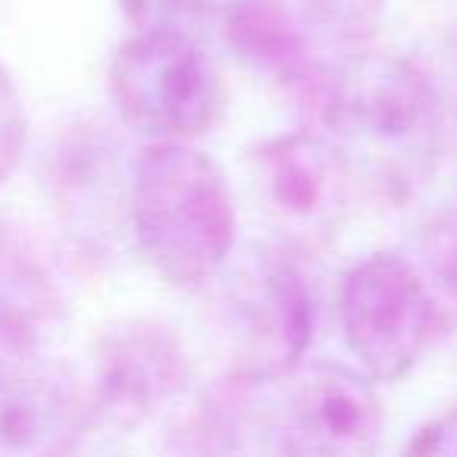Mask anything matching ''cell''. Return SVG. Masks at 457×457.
Returning <instances> with one entry per match:
<instances>
[{"label":"cell","mask_w":457,"mask_h":457,"mask_svg":"<svg viewBox=\"0 0 457 457\" xmlns=\"http://www.w3.org/2000/svg\"><path fill=\"white\" fill-rule=\"evenodd\" d=\"M326 141L351 182L404 201L432 176L442 145L438 97L426 72L398 54H345L320 91Z\"/></svg>","instance_id":"1"},{"label":"cell","mask_w":457,"mask_h":457,"mask_svg":"<svg viewBox=\"0 0 457 457\" xmlns=\"http://www.w3.org/2000/svg\"><path fill=\"white\" fill-rule=\"evenodd\" d=\"M129 216L138 251L176 288L213 279L236 248L226 172L191 141H154L132 172Z\"/></svg>","instance_id":"2"},{"label":"cell","mask_w":457,"mask_h":457,"mask_svg":"<svg viewBox=\"0 0 457 457\" xmlns=\"http://www.w3.org/2000/svg\"><path fill=\"white\" fill-rule=\"evenodd\" d=\"M120 116L154 141H195L220 122L226 85L195 35L135 32L110 63Z\"/></svg>","instance_id":"3"},{"label":"cell","mask_w":457,"mask_h":457,"mask_svg":"<svg viewBox=\"0 0 457 457\" xmlns=\"http://www.w3.org/2000/svg\"><path fill=\"white\" fill-rule=\"evenodd\" d=\"M338 323L370 382L404 379L442 338L423 276L395 251H376L345 273Z\"/></svg>","instance_id":"4"},{"label":"cell","mask_w":457,"mask_h":457,"mask_svg":"<svg viewBox=\"0 0 457 457\" xmlns=\"http://www.w3.org/2000/svg\"><path fill=\"white\" fill-rule=\"evenodd\" d=\"M226 326L245 382L286 379L313 342V292L304 273L276 251H254L226 292Z\"/></svg>","instance_id":"5"},{"label":"cell","mask_w":457,"mask_h":457,"mask_svg":"<svg viewBox=\"0 0 457 457\" xmlns=\"http://www.w3.org/2000/svg\"><path fill=\"white\" fill-rule=\"evenodd\" d=\"M188 382L191 361L176 332L157 320H126L97 338L85 404L91 423L138 429L182 401Z\"/></svg>","instance_id":"6"},{"label":"cell","mask_w":457,"mask_h":457,"mask_svg":"<svg viewBox=\"0 0 457 457\" xmlns=\"http://www.w3.org/2000/svg\"><path fill=\"white\" fill-rule=\"evenodd\" d=\"M382 407L373 382L345 363L301 373L276 423L279 457H376Z\"/></svg>","instance_id":"7"},{"label":"cell","mask_w":457,"mask_h":457,"mask_svg":"<svg viewBox=\"0 0 457 457\" xmlns=\"http://www.w3.org/2000/svg\"><path fill=\"white\" fill-rule=\"evenodd\" d=\"M88 423L70 373L38 354L0 357V457H76Z\"/></svg>","instance_id":"8"},{"label":"cell","mask_w":457,"mask_h":457,"mask_svg":"<svg viewBox=\"0 0 457 457\" xmlns=\"http://www.w3.org/2000/svg\"><path fill=\"white\" fill-rule=\"evenodd\" d=\"M216 16L226 45L248 70L292 95L320 101L338 60H326V47L313 38L292 0H232Z\"/></svg>","instance_id":"9"},{"label":"cell","mask_w":457,"mask_h":457,"mask_svg":"<svg viewBox=\"0 0 457 457\" xmlns=\"http://www.w3.org/2000/svg\"><path fill=\"white\" fill-rule=\"evenodd\" d=\"M270 204L304 228H326L345 213L351 176L336 147L311 129L276 135L254 151Z\"/></svg>","instance_id":"10"},{"label":"cell","mask_w":457,"mask_h":457,"mask_svg":"<svg viewBox=\"0 0 457 457\" xmlns=\"http://www.w3.org/2000/svg\"><path fill=\"white\" fill-rule=\"evenodd\" d=\"M60 298L32 254L0 242V357L38 354L57 326Z\"/></svg>","instance_id":"11"},{"label":"cell","mask_w":457,"mask_h":457,"mask_svg":"<svg viewBox=\"0 0 457 457\" xmlns=\"http://www.w3.org/2000/svg\"><path fill=\"white\" fill-rule=\"evenodd\" d=\"M292 7L329 51H361L382 26L386 0H292Z\"/></svg>","instance_id":"12"},{"label":"cell","mask_w":457,"mask_h":457,"mask_svg":"<svg viewBox=\"0 0 457 457\" xmlns=\"http://www.w3.org/2000/svg\"><path fill=\"white\" fill-rule=\"evenodd\" d=\"M420 270L438 313V329L457 345V220L445 216L423 228L417 242Z\"/></svg>","instance_id":"13"},{"label":"cell","mask_w":457,"mask_h":457,"mask_svg":"<svg viewBox=\"0 0 457 457\" xmlns=\"http://www.w3.org/2000/svg\"><path fill=\"white\" fill-rule=\"evenodd\" d=\"M232 398L210 401L195 413L185 432L182 451L188 457H257L254 436L248 429V413L232 407Z\"/></svg>","instance_id":"14"},{"label":"cell","mask_w":457,"mask_h":457,"mask_svg":"<svg viewBox=\"0 0 457 457\" xmlns=\"http://www.w3.org/2000/svg\"><path fill=\"white\" fill-rule=\"evenodd\" d=\"M122 13L135 32L195 35V29L220 10L216 0H122Z\"/></svg>","instance_id":"15"},{"label":"cell","mask_w":457,"mask_h":457,"mask_svg":"<svg viewBox=\"0 0 457 457\" xmlns=\"http://www.w3.org/2000/svg\"><path fill=\"white\" fill-rule=\"evenodd\" d=\"M29 145V116L22 104L20 85L0 63V185L7 182L22 163Z\"/></svg>","instance_id":"16"},{"label":"cell","mask_w":457,"mask_h":457,"mask_svg":"<svg viewBox=\"0 0 457 457\" xmlns=\"http://www.w3.org/2000/svg\"><path fill=\"white\" fill-rule=\"evenodd\" d=\"M401 457H457V404H451L438 417L426 420L407 438Z\"/></svg>","instance_id":"17"}]
</instances>
